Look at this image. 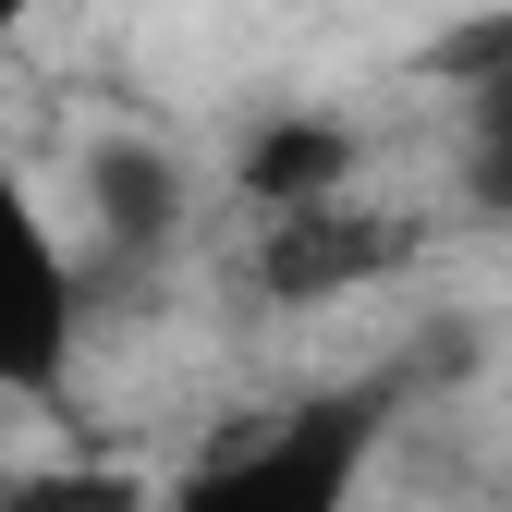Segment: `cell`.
I'll return each instance as SVG.
<instances>
[{"label":"cell","mask_w":512,"mask_h":512,"mask_svg":"<svg viewBox=\"0 0 512 512\" xmlns=\"http://www.w3.org/2000/svg\"><path fill=\"white\" fill-rule=\"evenodd\" d=\"M37 13H49V0H0V49H13V37H25Z\"/></svg>","instance_id":"8"},{"label":"cell","mask_w":512,"mask_h":512,"mask_svg":"<svg viewBox=\"0 0 512 512\" xmlns=\"http://www.w3.org/2000/svg\"><path fill=\"white\" fill-rule=\"evenodd\" d=\"M0 512H159V476L98 452H37V464H0Z\"/></svg>","instance_id":"6"},{"label":"cell","mask_w":512,"mask_h":512,"mask_svg":"<svg viewBox=\"0 0 512 512\" xmlns=\"http://www.w3.org/2000/svg\"><path fill=\"white\" fill-rule=\"evenodd\" d=\"M391 415H403V378H330V391L256 403L159 476V512H354Z\"/></svg>","instance_id":"1"},{"label":"cell","mask_w":512,"mask_h":512,"mask_svg":"<svg viewBox=\"0 0 512 512\" xmlns=\"http://www.w3.org/2000/svg\"><path fill=\"white\" fill-rule=\"evenodd\" d=\"M366 171L354 122H317V110H281L244 135V196L256 208H305V196H342V183Z\"/></svg>","instance_id":"5"},{"label":"cell","mask_w":512,"mask_h":512,"mask_svg":"<svg viewBox=\"0 0 512 512\" xmlns=\"http://www.w3.org/2000/svg\"><path fill=\"white\" fill-rule=\"evenodd\" d=\"M183 220H196V183H183L171 147H147V135H98V147H86V244L110 256V269L171 256Z\"/></svg>","instance_id":"4"},{"label":"cell","mask_w":512,"mask_h":512,"mask_svg":"<svg viewBox=\"0 0 512 512\" xmlns=\"http://www.w3.org/2000/svg\"><path fill=\"white\" fill-rule=\"evenodd\" d=\"M452 183H464L476 220L512 232V61H464V159H452Z\"/></svg>","instance_id":"7"},{"label":"cell","mask_w":512,"mask_h":512,"mask_svg":"<svg viewBox=\"0 0 512 512\" xmlns=\"http://www.w3.org/2000/svg\"><path fill=\"white\" fill-rule=\"evenodd\" d=\"M391 269H415V220L378 208V196H305V208H256V244H244V305L269 317H317L342 293H378Z\"/></svg>","instance_id":"3"},{"label":"cell","mask_w":512,"mask_h":512,"mask_svg":"<svg viewBox=\"0 0 512 512\" xmlns=\"http://www.w3.org/2000/svg\"><path fill=\"white\" fill-rule=\"evenodd\" d=\"M86 317H98V256L49 220L25 159H0V415L61 403V378L86 354Z\"/></svg>","instance_id":"2"}]
</instances>
